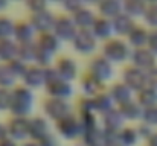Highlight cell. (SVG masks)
Returning <instances> with one entry per match:
<instances>
[{"label":"cell","instance_id":"obj_1","mask_svg":"<svg viewBox=\"0 0 157 146\" xmlns=\"http://www.w3.org/2000/svg\"><path fill=\"white\" fill-rule=\"evenodd\" d=\"M35 108V93L26 85L20 84L12 88V102L9 111L17 117H29Z\"/></svg>","mask_w":157,"mask_h":146},{"label":"cell","instance_id":"obj_2","mask_svg":"<svg viewBox=\"0 0 157 146\" xmlns=\"http://www.w3.org/2000/svg\"><path fill=\"white\" fill-rule=\"evenodd\" d=\"M46 93L49 97H55V99H64V100H70V97L75 93V87L73 82H69L66 79H63L56 70L52 67L46 69Z\"/></svg>","mask_w":157,"mask_h":146},{"label":"cell","instance_id":"obj_3","mask_svg":"<svg viewBox=\"0 0 157 146\" xmlns=\"http://www.w3.org/2000/svg\"><path fill=\"white\" fill-rule=\"evenodd\" d=\"M131 52H133V49L127 43L125 38L113 37L111 40L105 41L102 44V53L101 55H104L108 61H111L116 66V64H122V62L130 61Z\"/></svg>","mask_w":157,"mask_h":146},{"label":"cell","instance_id":"obj_4","mask_svg":"<svg viewBox=\"0 0 157 146\" xmlns=\"http://www.w3.org/2000/svg\"><path fill=\"white\" fill-rule=\"evenodd\" d=\"M70 44L76 53H79L82 56H90L98 50L99 40L93 35V32L90 29H78V32L72 38Z\"/></svg>","mask_w":157,"mask_h":146},{"label":"cell","instance_id":"obj_5","mask_svg":"<svg viewBox=\"0 0 157 146\" xmlns=\"http://www.w3.org/2000/svg\"><path fill=\"white\" fill-rule=\"evenodd\" d=\"M55 126H56L58 136L66 140H76L84 136V125H82L79 116H75V114H70V116L64 117L63 120L56 122Z\"/></svg>","mask_w":157,"mask_h":146},{"label":"cell","instance_id":"obj_6","mask_svg":"<svg viewBox=\"0 0 157 146\" xmlns=\"http://www.w3.org/2000/svg\"><path fill=\"white\" fill-rule=\"evenodd\" d=\"M43 110H44V117L52 120V122H59L64 117L73 114L72 113V103L70 100H64V99H55V97H48L43 103Z\"/></svg>","mask_w":157,"mask_h":146},{"label":"cell","instance_id":"obj_7","mask_svg":"<svg viewBox=\"0 0 157 146\" xmlns=\"http://www.w3.org/2000/svg\"><path fill=\"white\" fill-rule=\"evenodd\" d=\"M87 72L90 75H93L96 79H99L101 82L107 84L114 76V64L111 61H108L104 55H96L92 58Z\"/></svg>","mask_w":157,"mask_h":146},{"label":"cell","instance_id":"obj_8","mask_svg":"<svg viewBox=\"0 0 157 146\" xmlns=\"http://www.w3.org/2000/svg\"><path fill=\"white\" fill-rule=\"evenodd\" d=\"M52 32L63 43H70L72 38L75 37V34L78 32V28H76L73 18L70 17V14H66L64 12V14L56 15Z\"/></svg>","mask_w":157,"mask_h":146},{"label":"cell","instance_id":"obj_9","mask_svg":"<svg viewBox=\"0 0 157 146\" xmlns=\"http://www.w3.org/2000/svg\"><path fill=\"white\" fill-rule=\"evenodd\" d=\"M21 84L26 85L31 90H38V88H44L46 85V69L37 66V64H29L21 76Z\"/></svg>","mask_w":157,"mask_h":146},{"label":"cell","instance_id":"obj_10","mask_svg":"<svg viewBox=\"0 0 157 146\" xmlns=\"http://www.w3.org/2000/svg\"><path fill=\"white\" fill-rule=\"evenodd\" d=\"M122 82L127 84L134 93L140 92L144 87L148 85V81H147V72L145 70H140L134 66H127L122 72Z\"/></svg>","mask_w":157,"mask_h":146},{"label":"cell","instance_id":"obj_11","mask_svg":"<svg viewBox=\"0 0 157 146\" xmlns=\"http://www.w3.org/2000/svg\"><path fill=\"white\" fill-rule=\"evenodd\" d=\"M53 69L56 70V73H58L63 79H66V81H69V82H73L75 79L79 78L78 62H76L73 58H70V56H59V58L55 61Z\"/></svg>","mask_w":157,"mask_h":146},{"label":"cell","instance_id":"obj_12","mask_svg":"<svg viewBox=\"0 0 157 146\" xmlns=\"http://www.w3.org/2000/svg\"><path fill=\"white\" fill-rule=\"evenodd\" d=\"M38 32L32 26V23L28 20H17L15 29H14V40L18 44H34L37 41Z\"/></svg>","mask_w":157,"mask_h":146},{"label":"cell","instance_id":"obj_13","mask_svg":"<svg viewBox=\"0 0 157 146\" xmlns=\"http://www.w3.org/2000/svg\"><path fill=\"white\" fill-rule=\"evenodd\" d=\"M157 56L150 50L148 47H140V49H133L131 56H130V62L131 66L140 69V70H151L153 67L157 66Z\"/></svg>","mask_w":157,"mask_h":146},{"label":"cell","instance_id":"obj_14","mask_svg":"<svg viewBox=\"0 0 157 146\" xmlns=\"http://www.w3.org/2000/svg\"><path fill=\"white\" fill-rule=\"evenodd\" d=\"M29 119L31 117H17V116H12L6 122L9 137H12L17 142H21V140L29 139Z\"/></svg>","mask_w":157,"mask_h":146},{"label":"cell","instance_id":"obj_15","mask_svg":"<svg viewBox=\"0 0 157 146\" xmlns=\"http://www.w3.org/2000/svg\"><path fill=\"white\" fill-rule=\"evenodd\" d=\"M51 120L41 116L29 119V140L41 142L44 137L51 134Z\"/></svg>","mask_w":157,"mask_h":146},{"label":"cell","instance_id":"obj_16","mask_svg":"<svg viewBox=\"0 0 157 146\" xmlns=\"http://www.w3.org/2000/svg\"><path fill=\"white\" fill-rule=\"evenodd\" d=\"M101 119H102V131L105 134L117 136L121 133V129L125 126V119L122 117V114L117 108L105 113L104 116H101Z\"/></svg>","mask_w":157,"mask_h":146},{"label":"cell","instance_id":"obj_17","mask_svg":"<svg viewBox=\"0 0 157 146\" xmlns=\"http://www.w3.org/2000/svg\"><path fill=\"white\" fill-rule=\"evenodd\" d=\"M55 18H56V15L53 14L51 9H48V11H43V12L31 14L29 21L32 23V26L35 28V31L40 35V34L52 32L53 24H55Z\"/></svg>","mask_w":157,"mask_h":146},{"label":"cell","instance_id":"obj_18","mask_svg":"<svg viewBox=\"0 0 157 146\" xmlns=\"http://www.w3.org/2000/svg\"><path fill=\"white\" fill-rule=\"evenodd\" d=\"M107 90H108V93H110V96H111V99H113V102H114L116 107H121V105H124V103L136 99V93L127 84H124L122 81L121 82H114Z\"/></svg>","mask_w":157,"mask_h":146},{"label":"cell","instance_id":"obj_19","mask_svg":"<svg viewBox=\"0 0 157 146\" xmlns=\"http://www.w3.org/2000/svg\"><path fill=\"white\" fill-rule=\"evenodd\" d=\"M70 17L73 18V21H75L78 29H92L93 23L98 18V12H95L89 5H86V6L79 8L78 11L72 12Z\"/></svg>","mask_w":157,"mask_h":146},{"label":"cell","instance_id":"obj_20","mask_svg":"<svg viewBox=\"0 0 157 146\" xmlns=\"http://www.w3.org/2000/svg\"><path fill=\"white\" fill-rule=\"evenodd\" d=\"M90 31H92L93 35L99 40V43H101V41L105 43V41L111 40L113 37H116V35H114V28H113V20L101 17V15H98V18H96V21L93 23V26H92Z\"/></svg>","mask_w":157,"mask_h":146},{"label":"cell","instance_id":"obj_21","mask_svg":"<svg viewBox=\"0 0 157 146\" xmlns=\"http://www.w3.org/2000/svg\"><path fill=\"white\" fill-rule=\"evenodd\" d=\"M79 85H81V90H82V93H84V97H95L105 90L104 82H101L99 79H96V78H95L93 75H90L89 72H86V73L81 76Z\"/></svg>","mask_w":157,"mask_h":146},{"label":"cell","instance_id":"obj_22","mask_svg":"<svg viewBox=\"0 0 157 146\" xmlns=\"http://www.w3.org/2000/svg\"><path fill=\"white\" fill-rule=\"evenodd\" d=\"M98 15L114 20L117 15L124 12V2L122 0H101L96 5Z\"/></svg>","mask_w":157,"mask_h":146},{"label":"cell","instance_id":"obj_23","mask_svg":"<svg viewBox=\"0 0 157 146\" xmlns=\"http://www.w3.org/2000/svg\"><path fill=\"white\" fill-rule=\"evenodd\" d=\"M148 38H150V29L147 26L136 24L133 28V31L127 35L125 40L131 46V49H140V47H147Z\"/></svg>","mask_w":157,"mask_h":146},{"label":"cell","instance_id":"obj_24","mask_svg":"<svg viewBox=\"0 0 157 146\" xmlns=\"http://www.w3.org/2000/svg\"><path fill=\"white\" fill-rule=\"evenodd\" d=\"M35 46L56 56V53L63 47V41H61L53 32H46V34H40V35L37 37Z\"/></svg>","mask_w":157,"mask_h":146},{"label":"cell","instance_id":"obj_25","mask_svg":"<svg viewBox=\"0 0 157 146\" xmlns=\"http://www.w3.org/2000/svg\"><path fill=\"white\" fill-rule=\"evenodd\" d=\"M136 20L133 17H130L128 14L122 12L121 15H117L114 20H113V28H114V35L116 37H121V38H127V35L133 31V28L136 26Z\"/></svg>","mask_w":157,"mask_h":146},{"label":"cell","instance_id":"obj_26","mask_svg":"<svg viewBox=\"0 0 157 146\" xmlns=\"http://www.w3.org/2000/svg\"><path fill=\"white\" fill-rule=\"evenodd\" d=\"M117 110L121 111L122 117L125 119V122H133V120H142V114H144V107L137 102V99H133L121 107H117Z\"/></svg>","mask_w":157,"mask_h":146},{"label":"cell","instance_id":"obj_27","mask_svg":"<svg viewBox=\"0 0 157 146\" xmlns=\"http://www.w3.org/2000/svg\"><path fill=\"white\" fill-rule=\"evenodd\" d=\"M18 55V43L14 38L0 40V62H11Z\"/></svg>","mask_w":157,"mask_h":146},{"label":"cell","instance_id":"obj_28","mask_svg":"<svg viewBox=\"0 0 157 146\" xmlns=\"http://www.w3.org/2000/svg\"><path fill=\"white\" fill-rule=\"evenodd\" d=\"M122 2H124V12L133 17L134 20L142 18L148 8V3L145 0H122Z\"/></svg>","mask_w":157,"mask_h":146},{"label":"cell","instance_id":"obj_29","mask_svg":"<svg viewBox=\"0 0 157 146\" xmlns=\"http://www.w3.org/2000/svg\"><path fill=\"white\" fill-rule=\"evenodd\" d=\"M92 99H93V103H95L96 113H98L99 116H104L105 113H108V111L117 108V107L114 105V102H113V99H111V96H110V93H108L107 88H105L102 93H99L98 96L92 97Z\"/></svg>","mask_w":157,"mask_h":146},{"label":"cell","instance_id":"obj_30","mask_svg":"<svg viewBox=\"0 0 157 146\" xmlns=\"http://www.w3.org/2000/svg\"><path fill=\"white\" fill-rule=\"evenodd\" d=\"M137 102L144 107V108H150V107H157V88L154 87H144L140 92L136 93Z\"/></svg>","mask_w":157,"mask_h":146},{"label":"cell","instance_id":"obj_31","mask_svg":"<svg viewBox=\"0 0 157 146\" xmlns=\"http://www.w3.org/2000/svg\"><path fill=\"white\" fill-rule=\"evenodd\" d=\"M18 82V78L9 69L8 64H0V87L2 88H14Z\"/></svg>","mask_w":157,"mask_h":146},{"label":"cell","instance_id":"obj_32","mask_svg":"<svg viewBox=\"0 0 157 146\" xmlns=\"http://www.w3.org/2000/svg\"><path fill=\"white\" fill-rule=\"evenodd\" d=\"M15 20L6 14H0V40L14 38Z\"/></svg>","mask_w":157,"mask_h":146},{"label":"cell","instance_id":"obj_33","mask_svg":"<svg viewBox=\"0 0 157 146\" xmlns=\"http://www.w3.org/2000/svg\"><path fill=\"white\" fill-rule=\"evenodd\" d=\"M139 131L137 128H130V126H124L121 129V133L117 134V140L119 143H122L124 146H133L137 140H139Z\"/></svg>","mask_w":157,"mask_h":146},{"label":"cell","instance_id":"obj_34","mask_svg":"<svg viewBox=\"0 0 157 146\" xmlns=\"http://www.w3.org/2000/svg\"><path fill=\"white\" fill-rule=\"evenodd\" d=\"M17 58L26 64H34L35 58V43L34 44H18V55Z\"/></svg>","mask_w":157,"mask_h":146},{"label":"cell","instance_id":"obj_35","mask_svg":"<svg viewBox=\"0 0 157 146\" xmlns=\"http://www.w3.org/2000/svg\"><path fill=\"white\" fill-rule=\"evenodd\" d=\"M23 3L26 5V8L31 14L51 9V0H25Z\"/></svg>","mask_w":157,"mask_h":146},{"label":"cell","instance_id":"obj_36","mask_svg":"<svg viewBox=\"0 0 157 146\" xmlns=\"http://www.w3.org/2000/svg\"><path fill=\"white\" fill-rule=\"evenodd\" d=\"M142 18H144L147 28H150V31L157 29V5H148Z\"/></svg>","mask_w":157,"mask_h":146},{"label":"cell","instance_id":"obj_37","mask_svg":"<svg viewBox=\"0 0 157 146\" xmlns=\"http://www.w3.org/2000/svg\"><path fill=\"white\" fill-rule=\"evenodd\" d=\"M142 123L154 128L157 126V107H150V108H144V114H142Z\"/></svg>","mask_w":157,"mask_h":146},{"label":"cell","instance_id":"obj_38","mask_svg":"<svg viewBox=\"0 0 157 146\" xmlns=\"http://www.w3.org/2000/svg\"><path fill=\"white\" fill-rule=\"evenodd\" d=\"M11 102H12V88H2L0 87V111L9 110Z\"/></svg>","mask_w":157,"mask_h":146},{"label":"cell","instance_id":"obj_39","mask_svg":"<svg viewBox=\"0 0 157 146\" xmlns=\"http://www.w3.org/2000/svg\"><path fill=\"white\" fill-rule=\"evenodd\" d=\"M61 6L64 8L66 14H72V12L78 11L79 8L86 6V2L84 0H63Z\"/></svg>","mask_w":157,"mask_h":146},{"label":"cell","instance_id":"obj_40","mask_svg":"<svg viewBox=\"0 0 157 146\" xmlns=\"http://www.w3.org/2000/svg\"><path fill=\"white\" fill-rule=\"evenodd\" d=\"M40 146H59V136L51 133L48 137H44L41 142H38Z\"/></svg>","mask_w":157,"mask_h":146},{"label":"cell","instance_id":"obj_41","mask_svg":"<svg viewBox=\"0 0 157 146\" xmlns=\"http://www.w3.org/2000/svg\"><path fill=\"white\" fill-rule=\"evenodd\" d=\"M147 47L157 56V29H151V31H150V38H148Z\"/></svg>","mask_w":157,"mask_h":146},{"label":"cell","instance_id":"obj_42","mask_svg":"<svg viewBox=\"0 0 157 146\" xmlns=\"http://www.w3.org/2000/svg\"><path fill=\"white\" fill-rule=\"evenodd\" d=\"M147 81H148V85L150 87L157 88V66L147 72Z\"/></svg>","mask_w":157,"mask_h":146},{"label":"cell","instance_id":"obj_43","mask_svg":"<svg viewBox=\"0 0 157 146\" xmlns=\"http://www.w3.org/2000/svg\"><path fill=\"white\" fill-rule=\"evenodd\" d=\"M0 146H18V142L14 140L12 137H6V139L0 140Z\"/></svg>","mask_w":157,"mask_h":146},{"label":"cell","instance_id":"obj_44","mask_svg":"<svg viewBox=\"0 0 157 146\" xmlns=\"http://www.w3.org/2000/svg\"><path fill=\"white\" fill-rule=\"evenodd\" d=\"M6 137H9V134H8V126H6V123H2V122H0V140H3V139H6Z\"/></svg>","mask_w":157,"mask_h":146},{"label":"cell","instance_id":"obj_45","mask_svg":"<svg viewBox=\"0 0 157 146\" xmlns=\"http://www.w3.org/2000/svg\"><path fill=\"white\" fill-rule=\"evenodd\" d=\"M9 5H11V0H0V14L3 11H6Z\"/></svg>","mask_w":157,"mask_h":146},{"label":"cell","instance_id":"obj_46","mask_svg":"<svg viewBox=\"0 0 157 146\" xmlns=\"http://www.w3.org/2000/svg\"><path fill=\"white\" fill-rule=\"evenodd\" d=\"M148 146H157V133H153L148 139Z\"/></svg>","mask_w":157,"mask_h":146},{"label":"cell","instance_id":"obj_47","mask_svg":"<svg viewBox=\"0 0 157 146\" xmlns=\"http://www.w3.org/2000/svg\"><path fill=\"white\" fill-rule=\"evenodd\" d=\"M84 2H86V5H89V6H92V5H95V6H96L101 0H84Z\"/></svg>","mask_w":157,"mask_h":146},{"label":"cell","instance_id":"obj_48","mask_svg":"<svg viewBox=\"0 0 157 146\" xmlns=\"http://www.w3.org/2000/svg\"><path fill=\"white\" fill-rule=\"evenodd\" d=\"M23 146H40L38 142H34V140H29V142H26Z\"/></svg>","mask_w":157,"mask_h":146},{"label":"cell","instance_id":"obj_49","mask_svg":"<svg viewBox=\"0 0 157 146\" xmlns=\"http://www.w3.org/2000/svg\"><path fill=\"white\" fill-rule=\"evenodd\" d=\"M148 5H157V0H145Z\"/></svg>","mask_w":157,"mask_h":146},{"label":"cell","instance_id":"obj_50","mask_svg":"<svg viewBox=\"0 0 157 146\" xmlns=\"http://www.w3.org/2000/svg\"><path fill=\"white\" fill-rule=\"evenodd\" d=\"M51 3H58V5H61L63 0H51Z\"/></svg>","mask_w":157,"mask_h":146},{"label":"cell","instance_id":"obj_51","mask_svg":"<svg viewBox=\"0 0 157 146\" xmlns=\"http://www.w3.org/2000/svg\"><path fill=\"white\" fill-rule=\"evenodd\" d=\"M11 2H25V0H11Z\"/></svg>","mask_w":157,"mask_h":146},{"label":"cell","instance_id":"obj_52","mask_svg":"<svg viewBox=\"0 0 157 146\" xmlns=\"http://www.w3.org/2000/svg\"><path fill=\"white\" fill-rule=\"evenodd\" d=\"M0 64H2V62H0Z\"/></svg>","mask_w":157,"mask_h":146}]
</instances>
